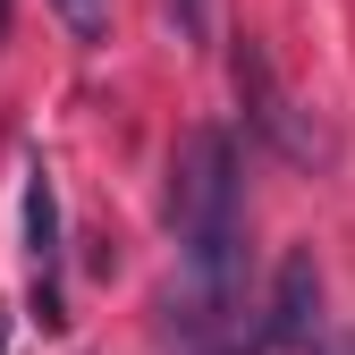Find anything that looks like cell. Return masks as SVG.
<instances>
[{
	"instance_id": "1",
	"label": "cell",
	"mask_w": 355,
	"mask_h": 355,
	"mask_svg": "<svg viewBox=\"0 0 355 355\" xmlns=\"http://www.w3.org/2000/svg\"><path fill=\"white\" fill-rule=\"evenodd\" d=\"M169 237H178V288L169 322L187 338L237 330L245 304V161L229 127H187L169 153Z\"/></svg>"
},
{
	"instance_id": "2",
	"label": "cell",
	"mask_w": 355,
	"mask_h": 355,
	"mask_svg": "<svg viewBox=\"0 0 355 355\" xmlns=\"http://www.w3.org/2000/svg\"><path fill=\"white\" fill-rule=\"evenodd\" d=\"M229 76H237L245 136H262V144H271V153H288V161H322V144L296 127V102L279 94V76H271V51H262L254 34H237V51H229Z\"/></svg>"
},
{
	"instance_id": "3",
	"label": "cell",
	"mask_w": 355,
	"mask_h": 355,
	"mask_svg": "<svg viewBox=\"0 0 355 355\" xmlns=\"http://www.w3.org/2000/svg\"><path fill=\"white\" fill-rule=\"evenodd\" d=\"M17 229H26V262H34V288H26V313H34V330L51 338V330H68V313H60V187H51V169H26V203H17Z\"/></svg>"
},
{
	"instance_id": "4",
	"label": "cell",
	"mask_w": 355,
	"mask_h": 355,
	"mask_svg": "<svg viewBox=\"0 0 355 355\" xmlns=\"http://www.w3.org/2000/svg\"><path fill=\"white\" fill-rule=\"evenodd\" d=\"M322 338V262L313 254H288L271 271V304H262V355H313Z\"/></svg>"
},
{
	"instance_id": "5",
	"label": "cell",
	"mask_w": 355,
	"mask_h": 355,
	"mask_svg": "<svg viewBox=\"0 0 355 355\" xmlns=\"http://www.w3.org/2000/svg\"><path fill=\"white\" fill-rule=\"evenodd\" d=\"M60 9V26L85 42V51H94V42H110V0H51Z\"/></svg>"
},
{
	"instance_id": "6",
	"label": "cell",
	"mask_w": 355,
	"mask_h": 355,
	"mask_svg": "<svg viewBox=\"0 0 355 355\" xmlns=\"http://www.w3.org/2000/svg\"><path fill=\"white\" fill-rule=\"evenodd\" d=\"M169 26L178 42H211V0H169Z\"/></svg>"
},
{
	"instance_id": "7",
	"label": "cell",
	"mask_w": 355,
	"mask_h": 355,
	"mask_svg": "<svg viewBox=\"0 0 355 355\" xmlns=\"http://www.w3.org/2000/svg\"><path fill=\"white\" fill-rule=\"evenodd\" d=\"M187 355H262V338L245 347V330H211V338H187Z\"/></svg>"
},
{
	"instance_id": "8",
	"label": "cell",
	"mask_w": 355,
	"mask_h": 355,
	"mask_svg": "<svg viewBox=\"0 0 355 355\" xmlns=\"http://www.w3.org/2000/svg\"><path fill=\"white\" fill-rule=\"evenodd\" d=\"M313 355H355V338H330V330H322V338H313Z\"/></svg>"
},
{
	"instance_id": "9",
	"label": "cell",
	"mask_w": 355,
	"mask_h": 355,
	"mask_svg": "<svg viewBox=\"0 0 355 355\" xmlns=\"http://www.w3.org/2000/svg\"><path fill=\"white\" fill-rule=\"evenodd\" d=\"M9 9H17V0H0V34H9Z\"/></svg>"
}]
</instances>
